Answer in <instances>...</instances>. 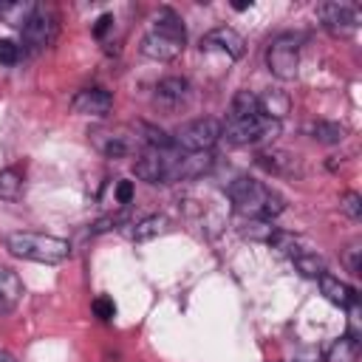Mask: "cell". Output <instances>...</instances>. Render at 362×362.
<instances>
[{"label":"cell","instance_id":"cell-24","mask_svg":"<svg viewBox=\"0 0 362 362\" xmlns=\"http://www.w3.org/2000/svg\"><path fill=\"white\" fill-rule=\"evenodd\" d=\"M345 266L351 274H362V246L359 243H351L348 252H345Z\"/></svg>","mask_w":362,"mask_h":362},{"label":"cell","instance_id":"cell-9","mask_svg":"<svg viewBox=\"0 0 362 362\" xmlns=\"http://www.w3.org/2000/svg\"><path fill=\"white\" fill-rule=\"evenodd\" d=\"M201 48H204V51H223L229 59H238V57H243L246 42H243V37H240L235 28L218 25V28H212L209 34L201 37Z\"/></svg>","mask_w":362,"mask_h":362},{"label":"cell","instance_id":"cell-27","mask_svg":"<svg viewBox=\"0 0 362 362\" xmlns=\"http://www.w3.org/2000/svg\"><path fill=\"white\" fill-rule=\"evenodd\" d=\"M133 201V181H119L116 184V204H130Z\"/></svg>","mask_w":362,"mask_h":362},{"label":"cell","instance_id":"cell-14","mask_svg":"<svg viewBox=\"0 0 362 362\" xmlns=\"http://www.w3.org/2000/svg\"><path fill=\"white\" fill-rule=\"evenodd\" d=\"M260 113V102L252 90H238L229 105V119H252Z\"/></svg>","mask_w":362,"mask_h":362},{"label":"cell","instance_id":"cell-2","mask_svg":"<svg viewBox=\"0 0 362 362\" xmlns=\"http://www.w3.org/2000/svg\"><path fill=\"white\" fill-rule=\"evenodd\" d=\"M184 45H187V28H184L181 17L173 8H161L153 17L150 31L141 37L139 51L144 57H150V59L170 62V59H175L184 51Z\"/></svg>","mask_w":362,"mask_h":362},{"label":"cell","instance_id":"cell-10","mask_svg":"<svg viewBox=\"0 0 362 362\" xmlns=\"http://www.w3.org/2000/svg\"><path fill=\"white\" fill-rule=\"evenodd\" d=\"M189 99V82L184 76H164L156 85V105L164 110H175Z\"/></svg>","mask_w":362,"mask_h":362},{"label":"cell","instance_id":"cell-8","mask_svg":"<svg viewBox=\"0 0 362 362\" xmlns=\"http://www.w3.org/2000/svg\"><path fill=\"white\" fill-rule=\"evenodd\" d=\"M71 107H74V113H79V116H107V113L113 110V96H110V90H105V88H99V85L82 88V90L74 93Z\"/></svg>","mask_w":362,"mask_h":362},{"label":"cell","instance_id":"cell-19","mask_svg":"<svg viewBox=\"0 0 362 362\" xmlns=\"http://www.w3.org/2000/svg\"><path fill=\"white\" fill-rule=\"evenodd\" d=\"M311 136L320 144H339L345 139V127L337 124V122H314L311 124Z\"/></svg>","mask_w":362,"mask_h":362},{"label":"cell","instance_id":"cell-23","mask_svg":"<svg viewBox=\"0 0 362 362\" xmlns=\"http://www.w3.org/2000/svg\"><path fill=\"white\" fill-rule=\"evenodd\" d=\"M20 45L14 40H0V62L3 65H17L20 62Z\"/></svg>","mask_w":362,"mask_h":362},{"label":"cell","instance_id":"cell-26","mask_svg":"<svg viewBox=\"0 0 362 362\" xmlns=\"http://www.w3.org/2000/svg\"><path fill=\"white\" fill-rule=\"evenodd\" d=\"M124 221H127L124 215H107V218H102V221H96L90 232H93V235H99V232H107V229H116V226H119V223H124Z\"/></svg>","mask_w":362,"mask_h":362},{"label":"cell","instance_id":"cell-13","mask_svg":"<svg viewBox=\"0 0 362 362\" xmlns=\"http://www.w3.org/2000/svg\"><path fill=\"white\" fill-rule=\"evenodd\" d=\"M37 3H28V0H3L0 3V23H8L14 28H23L31 14H34Z\"/></svg>","mask_w":362,"mask_h":362},{"label":"cell","instance_id":"cell-30","mask_svg":"<svg viewBox=\"0 0 362 362\" xmlns=\"http://www.w3.org/2000/svg\"><path fill=\"white\" fill-rule=\"evenodd\" d=\"M252 3H232V8H238V11H243V8H249Z\"/></svg>","mask_w":362,"mask_h":362},{"label":"cell","instance_id":"cell-16","mask_svg":"<svg viewBox=\"0 0 362 362\" xmlns=\"http://www.w3.org/2000/svg\"><path fill=\"white\" fill-rule=\"evenodd\" d=\"M23 192V173L17 167L0 170V198L3 201H17Z\"/></svg>","mask_w":362,"mask_h":362},{"label":"cell","instance_id":"cell-12","mask_svg":"<svg viewBox=\"0 0 362 362\" xmlns=\"http://www.w3.org/2000/svg\"><path fill=\"white\" fill-rule=\"evenodd\" d=\"M23 300V280L14 269L0 266V314H8Z\"/></svg>","mask_w":362,"mask_h":362},{"label":"cell","instance_id":"cell-25","mask_svg":"<svg viewBox=\"0 0 362 362\" xmlns=\"http://www.w3.org/2000/svg\"><path fill=\"white\" fill-rule=\"evenodd\" d=\"M93 314H96L99 320H113V317H116V303H113L110 297H96V300H93Z\"/></svg>","mask_w":362,"mask_h":362},{"label":"cell","instance_id":"cell-28","mask_svg":"<svg viewBox=\"0 0 362 362\" xmlns=\"http://www.w3.org/2000/svg\"><path fill=\"white\" fill-rule=\"evenodd\" d=\"M110 25H113V17H110V14H102V17L96 20V25H93V37H99V40H102V37H105V31H107Z\"/></svg>","mask_w":362,"mask_h":362},{"label":"cell","instance_id":"cell-20","mask_svg":"<svg viewBox=\"0 0 362 362\" xmlns=\"http://www.w3.org/2000/svg\"><path fill=\"white\" fill-rule=\"evenodd\" d=\"M294 158H288V153H263L260 158H257V164L260 167H266L269 173H274V175H283V173H288V167L286 164H291Z\"/></svg>","mask_w":362,"mask_h":362},{"label":"cell","instance_id":"cell-17","mask_svg":"<svg viewBox=\"0 0 362 362\" xmlns=\"http://www.w3.org/2000/svg\"><path fill=\"white\" fill-rule=\"evenodd\" d=\"M291 260H294V269H297L303 277L320 280V277L325 274V263H322L317 255H311V252H294Z\"/></svg>","mask_w":362,"mask_h":362},{"label":"cell","instance_id":"cell-7","mask_svg":"<svg viewBox=\"0 0 362 362\" xmlns=\"http://www.w3.org/2000/svg\"><path fill=\"white\" fill-rule=\"evenodd\" d=\"M317 17H320L322 28L334 37H348L359 25V11H356V6H348V3H320Z\"/></svg>","mask_w":362,"mask_h":362},{"label":"cell","instance_id":"cell-15","mask_svg":"<svg viewBox=\"0 0 362 362\" xmlns=\"http://www.w3.org/2000/svg\"><path fill=\"white\" fill-rule=\"evenodd\" d=\"M356 359H359V339L354 334L334 339V345L328 348V362H356Z\"/></svg>","mask_w":362,"mask_h":362},{"label":"cell","instance_id":"cell-21","mask_svg":"<svg viewBox=\"0 0 362 362\" xmlns=\"http://www.w3.org/2000/svg\"><path fill=\"white\" fill-rule=\"evenodd\" d=\"M99 150L107 156V158H124L127 156V141L122 136H107V139H96Z\"/></svg>","mask_w":362,"mask_h":362},{"label":"cell","instance_id":"cell-5","mask_svg":"<svg viewBox=\"0 0 362 362\" xmlns=\"http://www.w3.org/2000/svg\"><path fill=\"white\" fill-rule=\"evenodd\" d=\"M221 122L218 119H192L187 124H181L173 136V144L181 150V153H209V147L221 139Z\"/></svg>","mask_w":362,"mask_h":362},{"label":"cell","instance_id":"cell-1","mask_svg":"<svg viewBox=\"0 0 362 362\" xmlns=\"http://www.w3.org/2000/svg\"><path fill=\"white\" fill-rule=\"evenodd\" d=\"M229 201L249 221H274L286 209V198L252 175H240L229 184Z\"/></svg>","mask_w":362,"mask_h":362},{"label":"cell","instance_id":"cell-18","mask_svg":"<svg viewBox=\"0 0 362 362\" xmlns=\"http://www.w3.org/2000/svg\"><path fill=\"white\" fill-rule=\"evenodd\" d=\"M164 226H167V218H164V215H150V218H141V221L130 229V238H133V240H150V238L161 235Z\"/></svg>","mask_w":362,"mask_h":362},{"label":"cell","instance_id":"cell-22","mask_svg":"<svg viewBox=\"0 0 362 362\" xmlns=\"http://www.w3.org/2000/svg\"><path fill=\"white\" fill-rule=\"evenodd\" d=\"M339 206H342V212L348 218H354V221L362 218V198H359V192H345L342 201H339Z\"/></svg>","mask_w":362,"mask_h":362},{"label":"cell","instance_id":"cell-11","mask_svg":"<svg viewBox=\"0 0 362 362\" xmlns=\"http://www.w3.org/2000/svg\"><path fill=\"white\" fill-rule=\"evenodd\" d=\"M320 291L325 294L328 303H334V305H339V308H351V305L359 303L356 288L348 286V283H342L339 277H331V274H322V277H320Z\"/></svg>","mask_w":362,"mask_h":362},{"label":"cell","instance_id":"cell-3","mask_svg":"<svg viewBox=\"0 0 362 362\" xmlns=\"http://www.w3.org/2000/svg\"><path fill=\"white\" fill-rule=\"evenodd\" d=\"M6 249L31 263H62L71 257V243L54 235L42 232H8L6 235Z\"/></svg>","mask_w":362,"mask_h":362},{"label":"cell","instance_id":"cell-4","mask_svg":"<svg viewBox=\"0 0 362 362\" xmlns=\"http://www.w3.org/2000/svg\"><path fill=\"white\" fill-rule=\"evenodd\" d=\"M300 42H303V37H300V34H291V31H283V34H277V37L269 42V48H266V65H269V71H272L277 79L288 82V79L297 76Z\"/></svg>","mask_w":362,"mask_h":362},{"label":"cell","instance_id":"cell-29","mask_svg":"<svg viewBox=\"0 0 362 362\" xmlns=\"http://www.w3.org/2000/svg\"><path fill=\"white\" fill-rule=\"evenodd\" d=\"M0 362H17V359H14L8 351H0Z\"/></svg>","mask_w":362,"mask_h":362},{"label":"cell","instance_id":"cell-6","mask_svg":"<svg viewBox=\"0 0 362 362\" xmlns=\"http://www.w3.org/2000/svg\"><path fill=\"white\" fill-rule=\"evenodd\" d=\"M57 28H59L57 25V11L51 6H40L37 3L31 20L23 25V40H25V45L31 51H42V48H48L54 42Z\"/></svg>","mask_w":362,"mask_h":362}]
</instances>
